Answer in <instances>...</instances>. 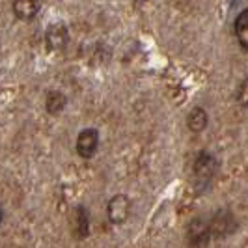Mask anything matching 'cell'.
<instances>
[{"label":"cell","instance_id":"obj_1","mask_svg":"<svg viewBox=\"0 0 248 248\" xmlns=\"http://www.w3.org/2000/svg\"><path fill=\"white\" fill-rule=\"evenodd\" d=\"M237 228V222L233 218V215L228 209H220L213 215V218L209 220V230H211V237H226L230 233H233Z\"/></svg>","mask_w":248,"mask_h":248},{"label":"cell","instance_id":"obj_2","mask_svg":"<svg viewBox=\"0 0 248 248\" xmlns=\"http://www.w3.org/2000/svg\"><path fill=\"white\" fill-rule=\"evenodd\" d=\"M186 239H188L190 247H205L213 239L211 230H209V222L203 220V218H194L192 222L188 224V228H186Z\"/></svg>","mask_w":248,"mask_h":248},{"label":"cell","instance_id":"obj_3","mask_svg":"<svg viewBox=\"0 0 248 248\" xmlns=\"http://www.w3.org/2000/svg\"><path fill=\"white\" fill-rule=\"evenodd\" d=\"M107 213H108V218L112 224H124L131 217V200L125 194L112 196L108 205H107Z\"/></svg>","mask_w":248,"mask_h":248},{"label":"cell","instance_id":"obj_4","mask_svg":"<svg viewBox=\"0 0 248 248\" xmlns=\"http://www.w3.org/2000/svg\"><path fill=\"white\" fill-rule=\"evenodd\" d=\"M99 146V133L95 129H84L80 131V135L77 138V153L82 159H90L95 155Z\"/></svg>","mask_w":248,"mask_h":248},{"label":"cell","instance_id":"obj_5","mask_svg":"<svg viewBox=\"0 0 248 248\" xmlns=\"http://www.w3.org/2000/svg\"><path fill=\"white\" fill-rule=\"evenodd\" d=\"M217 172V161H215V157L209 155V153H200L198 157H196V161H194V174L198 177V181L202 183H209L211 181V177L215 175Z\"/></svg>","mask_w":248,"mask_h":248},{"label":"cell","instance_id":"obj_6","mask_svg":"<svg viewBox=\"0 0 248 248\" xmlns=\"http://www.w3.org/2000/svg\"><path fill=\"white\" fill-rule=\"evenodd\" d=\"M207 122H209L207 112L203 110V108H200V107H194L192 110L188 112V116H186V127L192 133H202L207 127Z\"/></svg>","mask_w":248,"mask_h":248},{"label":"cell","instance_id":"obj_7","mask_svg":"<svg viewBox=\"0 0 248 248\" xmlns=\"http://www.w3.org/2000/svg\"><path fill=\"white\" fill-rule=\"evenodd\" d=\"M45 39H47L50 49H62L67 43V28L63 25H50Z\"/></svg>","mask_w":248,"mask_h":248},{"label":"cell","instance_id":"obj_8","mask_svg":"<svg viewBox=\"0 0 248 248\" xmlns=\"http://www.w3.org/2000/svg\"><path fill=\"white\" fill-rule=\"evenodd\" d=\"M73 233L78 239H84L90 233V217L84 207H77L73 213Z\"/></svg>","mask_w":248,"mask_h":248},{"label":"cell","instance_id":"obj_9","mask_svg":"<svg viewBox=\"0 0 248 248\" xmlns=\"http://www.w3.org/2000/svg\"><path fill=\"white\" fill-rule=\"evenodd\" d=\"M233 28H235V37L239 45L248 50V8L237 15Z\"/></svg>","mask_w":248,"mask_h":248},{"label":"cell","instance_id":"obj_10","mask_svg":"<svg viewBox=\"0 0 248 248\" xmlns=\"http://www.w3.org/2000/svg\"><path fill=\"white\" fill-rule=\"evenodd\" d=\"M41 4L39 2H32V0H23V2H15L13 4V12L19 19L23 21H30L32 17H36L39 12Z\"/></svg>","mask_w":248,"mask_h":248},{"label":"cell","instance_id":"obj_11","mask_svg":"<svg viewBox=\"0 0 248 248\" xmlns=\"http://www.w3.org/2000/svg\"><path fill=\"white\" fill-rule=\"evenodd\" d=\"M65 103H67V99H65V95H63L62 92L50 90L49 93H47V99H45V108L52 116H58L65 108Z\"/></svg>","mask_w":248,"mask_h":248},{"label":"cell","instance_id":"obj_12","mask_svg":"<svg viewBox=\"0 0 248 248\" xmlns=\"http://www.w3.org/2000/svg\"><path fill=\"white\" fill-rule=\"evenodd\" d=\"M237 101H239L241 107L248 108V77L237 88Z\"/></svg>","mask_w":248,"mask_h":248},{"label":"cell","instance_id":"obj_13","mask_svg":"<svg viewBox=\"0 0 248 248\" xmlns=\"http://www.w3.org/2000/svg\"><path fill=\"white\" fill-rule=\"evenodd\" d=\"M0 224H2V209H0Z\"/></svg>","mask_w":248,"mask_h":248}]
</instances>
